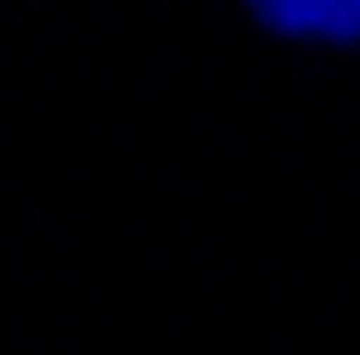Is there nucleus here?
Returning <instances> with one entry per match:
<instances>
[{
    "mask_svg": "<svg viewBox=\"0 0 360 355\" xmlns=\"http://www.w3.org/2000/svg\"><path fill=\"white\" fill-rule=\"evenodd\" d=\"M250 10L296 42L351 46L360 42V0H250Z\"/></svg>",
    "mask_w": 360,
    "mask_h": 355,
    "instance_id": "f257e3e1",
    "label": "nucleus"
}]
</instances>
